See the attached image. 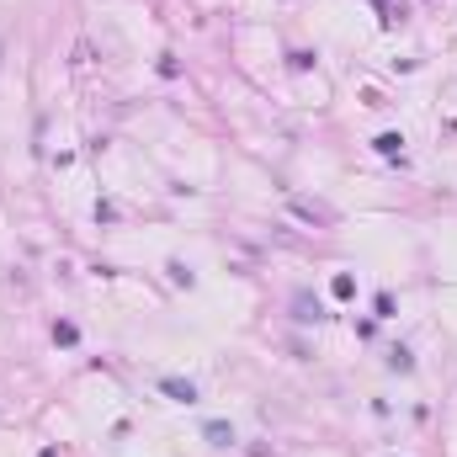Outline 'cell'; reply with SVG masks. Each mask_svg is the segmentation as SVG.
<instances>
[{
  "label": "cell",
  "instance_id": "obj_4",
  "mask_svg": "<svg viewBox=\"0 0 457 457\" xmlns=\"http://www.w3.org/2000/svg\"><path fill=\"white\" fill-rule=\"evenodd\" d=\"M378 155L383 159H399V155H404V139H399V133H383V139H378Z\"/></svg>",
  "mask_w": 457,
  "mask_h": 457
},
{
  "label": "cell",
  "instance_id": "obj_3",
  "mask_svg": "<svg viewBox=\"0 0 457 457\" xmlns=\"http://www.w3.org/2000/svg\"><path fill=\"white\" fill-rule=\"evenodd\" d=\"M202 436L213 441V447H234V425H229V420H208V425H202Z\"/></svg>",
  "mask_w": 457,
  "mask_h": 457
},
{
  "label": "cell",
  "instance_id": "obj_1",
  "mask_svg": "<svg viewBox=\"0 0 457 457\" xmlns=\"http://www.w3.org/2000/svg\"><path fill=\"white\" fill-rule=\"evenodd\" d=\"M293 319H298V324H319V319H324V309H319V298H309V293H298V298H293Z\"/></svg>",
  "mask_w": 457,
  "mask_h": 457
},
{
  "label": "cell",
  "instance_id": "obj_2",
  "mask_svg": "<svg viewBox=\"0 0 457 457\" xmlns=\"http://www.w3.org/2000/svg\"><path fill=\"white\" fill-rule=\"evenodd\" d=\"M159 388L176 399V404H197V383H181V378H159Z\"/></svg>",
  "mask_w": 457,
  "mask_h": 457
},
{
  "label": "cell",
  "instance_id": "obj_5",
  "mask_svg": "<svg viewBox=\"0 0 457 457\" xmlns=\"http://www.w3.org/2000/svg\"><path fill=\"white\" fill-rule=\"evenodd\" d=\"M54 340H59V346H75V340H80V330L69 324V319H59V324H54Z\"/></svg>",
  "mask_w": 457,
  "mask_h": 457
},
{
  "label": "cell",
  "instance_id": "obj_6",
  "mask_svg": "<svg viewBox=\"0 0 457 457\" xmlns=\"http://www.w3.org/2000/svg\"><path fill=\"white\" fill-rule=\"evenodd\" d=\"M335 298H357V277L340 271V277H335Z\"/></svg>",
  "mask_w": 457,
  "mask_h": 457
},
{
  "label": "cell",
  "instance_id": "obj_7",
  "mask_svg": "<svg viewBox=\"0 0 457 457\" xmlns=\"http://www.w3.org/2000/svg\"><path fill=\"white\" fill-rule=\"evenodd\" d=\"M38 457H59V452H54V447H43V452H38Z\"/></svg>",
  "mask_w": 457,
  "mask_h": 457
}]
</instances>
